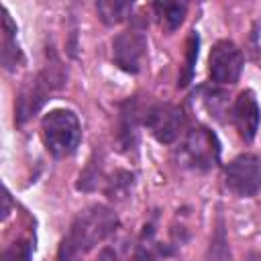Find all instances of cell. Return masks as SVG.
I'll use <instances>...</instances> for the list:
<instances>
[{"label": "cell", "mask_w": 261, "mask_h": 261, "mask_svg": "<svg viewBox=\"0 0 261 261\" xmlns=\"http://www.w3.org/2000/svg\"><path fill=\"white\" fill-rule=\"evenodd\" d=\"M118 228V216L104 204H92L84 208L71 222L67 234L61 239L57 261H77L80 255L90 253L104 243Z\"/></svg>", "instance_id": "6da1fadb"}, {"label": "cell", "mask_w": 261, "mask_h": 261, "mask_svg": "<svg viewBox=\"0 0 261 261\" xmlns=\"http://www.w3.org/2000/svg\"><path fill=\"white\" fill-rule=\"evenodd\" d=\"M67 71L61 63V59L55 55V51H47V63L41 67V71L31 77L18 92L14 102V122L20 126L24 124L33 114L41 110V106L49 100V96L55 90H61L65 86Z\"/></svg>", "instance_id": "7a4b0ae2"}, {"label": "cell", "mask_w": 261, "mask_h": 261, "mask_svg": "<svg viewBox=\"0 0 261 261\" xmlns=\"http://www.w3.org/2000/svg\"><path fill=\"white\" fill-rule=\"evenodd\" d=\"M41 137L53 157H69L82 143V122L73 110L53 108L41 118Z\"/></svg>", "instance_id": "3957f363"}, {"label": "cell", "mask_w": 261, "mask_h": 261, "mask_svg": "<svg viewBox=\"0 0 261 261\" xmlns=\"http://www.w3.org/2000/svg\"><path fill=\"white\" fill-rule=\"evenodd\" d=\"M177 161L181 167L196 171H208L216 167L220 161L218 137L206 126H196L188 130L177 149Z\"/></svg>", "instance_id": "277c9868"}, {"label": "cell", "mask_w": 261, "mask_h": 261, "mask_svg": "<svg viewBox=\"0 0 261 261\" xmlns=\"http://www.w3.org/2000/svg\"><path fill=\"white\" fill-rule=\"evenodd\" d=\"M130 27L112 39V61L126 73H139L147 55V18L130 16Z\"/></svg>", "instance_id": "5b68a950"}, {"label": "cell", "mask_w": 261, "mask_h": 261, "mask_svg": "<svg viewBox=\"0 0 261 261\" xmlns=\"http://www.w3.org/2000/svg\"><path fill=\"white\" fill-rule=\"evenodd\" d=\"M143 126L149 135L161 145H173L186 126L184 110L169 102H157L145 108L143 112Z\"/></svg>", "instance_id": "8992f818"}, {"label": "cell", "mask_w": 261, "mask_h": 261, "mask_svg": "<svg viewBox=\"0 0 261 261\" xmlns=\"http://www.w3.org/2000/svg\"><path fill=\"white\" fill-rule=\"evenodd\" d=\"M224 186L239 198H253L261 192V157L241 153L224 167Z\"/></svg>", "instance_id": "52a82bcc"}, {"label": "cell", "mask_w": 261, "mask_h": 261, "mask_svg": "<svg viewBox=\"0 0 261 261\" xmlns=\"http://www.w3.org/2000/svg\"><path fill=\"white\" fill-rule=\"evenodd\" d=\"M243 65H245L243 53L232 41L220 39L212 45L208 53V75L214 84L218 86L237 84L243 73Z\"/></svg>", "instance_id": "ba28073f"}, {"label": "cell", "mask_w": 261, "mask_h": 261, "mask_svg": "<svg viewBox=\"0 0 261 261\" xmlns=\"http://www.w3.org/2000/svg\"><path fill=\"white\" fill-rule=\"evenodd\" d=\"M230 120L245 143H251L257 137L259 122H261V108L253 90L239 92V96L230 106Z\"/></svg>", "instance_id": "9c48e42d"}, {"label": "cell", "mask_w": 261, "mask_h": 261, "mask_svg": "<svg viewBox=\"0 0 261 261\" xmlns=\"http://www.w3.org/2000/svg\"><path fill=\"white\" fill-rule=\"evenodd\" d=\"M143 112L139 98H126L120 104V114H118V147L122 153L130 155L139 147V124H143Z\"/></svg>", "instance_id": "30bf717a"}, {"label": "cell", "mask_w": 261, "mask_h": 261, "mask_svg": "<svg viewBox=\"0 0 261 261\" xmlns=\"http://www.w3.org/2000/svg\"><path fill=\"white\" fill-rule=\"evenodd\" d=\"M16 22L10 18L8 10L2 8V65L6 71H14L22 63V51L16 41Z\"/></svg>", "instance_id": "8fae6325"}, {"label": "cell", "mask_w": 261, "mask_h": 261, "mask_svg": "<svg viewBox=\"0 0 261 261\" xmlns=\"http://www.w3.org/2000/svg\"><path fill=\"white\" fill-rule=\"evenodd\" d=\"M157 20L167 33H173L181 27L186 14H188V4L186 2H155L151 4Z\"/></svg>", "instance_id": "7c38bea8"}, {"label": "cell", "mask_w": 261, "mask_h": 261, "mask_svg": "<svg viewBox=\"0 0 261 261\" xmlns=\"http://www.w3.org/2000/svg\"><path fill=\"white\" fill-rule=\"evenodd\" d=\"M133 188H135V175L126 169H116L104 181V196L110 202H122L130 196Z\"/></svg>", "instance_id": "4fadbf2b"}, {"label": "cell", "mask_w": 261, "mask_h": 261, "mask_svg": "<svg viewBox=\"0 0 261 261\" xmlns=\"http://www.w3.org/2000/svg\"><path fill=\"white\" fill-rule=\"evenodd\" d=\"M96 10H98V18L108 24H120L122 20L130 18L133 14V2H122V0H98L96 2Z\"/></svg>", "instance_id": "5bb4252c"}, {"label": "cell", "mask_w": 261, "mask_h": 261, "mask_svg": "<svg viewBox=\"0 0 261 261\" xmlns=\"http://www.w3.org/2000/svg\"><path fill=\"white\" fill-rule=\"evenodd\" d=\"M198 47H200V37L196 31L190 33L188 41H186V61H184V69L179 73V80H177V88H188L192 77H194V67H196V61H198Z\"/></svg>", "instance_id": "9a60e30c"}, {"label": "cell", "mask_w": 261, "mask_h": 261, "mask_svg": "<svg viewBox=\"0 0 261 261\" xmlns=\"http://www.w3.org/2000/svg\"><path fill=\"white\" fill-rule=\"evenodd\" d=\"M31 257H33V245L27 239L14 241L2 253V261H31Z\"/></svg>", "instance_id": "2e32d148"}, {"label": "cell", "mask_w": 261, "mask_h": 261, "mask_svg": "<svg viewBox=\"0 0 261 261\" xmlns=\"http://www.w3.org/2000/svg\"><path fill=\"white\" fill-rule=\"evenodd\" d=\"M110 259H112V253H110L108 249H104V251L98 255V259H96V261H110Z\"/></svg>", "instance_id": "e0dca14e"}, {"label": "cell", "mask_w": 261, "mask_h": 261, "mask_svg": "<svg viewBox=\"0 0 261 261\" xmlns=\"http://www.w3.org/2000/svg\"><path fill=\"white\" fill-rule=\"evenodd\" d=\"M249 261H261V257H259V255H251Z\"/></svg>", "instance_id": "ac0fdd59"}]
</instances>
